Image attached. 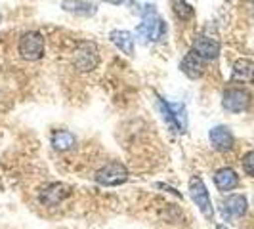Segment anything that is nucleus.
I'll use <instances>...</instances> for the list:
<instances>
[{
	"mask_svg": "<svg viewBox=\"0 0 254 229\" xmlns=\"http://www.w3.org/2000/svg\"><path fill=\"white\" fill-rule=\"evenodd\" d=\"M111 40L123 54H127V56L134 54V37H132V33H128V31H113Z\"/></svg>",
	"mask_w": 254,
	"mask_h": 229,
	"instance_id": "obj_14",
	"label": "nucleus"
},
{
	"mask_svg": "<svg viewBox=\"0 0 254 229\" xmlns=\"http://www.w3.org/2000/svg\"><path fill=\"white\" fill-rule=\"evenodd\" d=\"M64 8L67 10V12H75V13H80V15H90V13L96 12L92 4H88V2H80V0H65Z\"/></svg>",
	"mask_w": 254,
	"mask_h": 229,
	"instance_id": "obj_17",
	"label": "nucleus"
},
{
	"mask_svg": "<svg viewBox=\"0 0 254 229\" xmlns=\"http://www.w3.org/2000/svg\"><path fill=\"white\" fill-rule=\"evenodd\" d=\"M19 54H21L23 59H29V61L40 59L42 54H44V38H42V35L35 33V31L25 33L19 40Z\"/></svg>",
	"mask_w": 254,
	"mask_h": 229,
	"instance_id": "obj_4",
	"label": "nucleus"
},
{
	"mask_svg": "<svg viewBox=\"0 0 254 229\" xmlns=\"http://www.w3.org/2000/svg\"><path fill=\"white\" fill-rule=\"evenodd\" d=\"M128 179V170L125 165L121 163H109L103 168H100L96 172V181L100 185H105V187H115V185H121Z\"/></svg>",
	"mask_w": 254,
	"mask_h": 229,
	"instance_id": "obj_3",
	"label": "nucleus"
},
{
	"mask_svg": "<svg viewBox=\"0 0 254 229\" xmlns=\"http://www.w3.org/2000/svg\"><path fill=\"white\" fill-rule=\"evenodd\" d=\"M168 109L172 114V120L176 124L178 132H186L188 128V113H186V105L184 103H168Z\"/></svg>",
	"mask_w": 254,
	"mask_h": 229,
	"instance_id": "obj_15",
	"label": "nucleus"
},
{
	"mask_svg": "<svg viewBox=\"0 0 254 229\" xmlns=\"http://www.w3.org/2000/svg\"><path fill=\"white\" fill-rule=\"evenodd\" d=\"M251 103V96L249 92L243 88H229L224 92V98H222V105L224 109L229 113H243Z\"/></svg>",
	"mask_w": 254,
	"mask_h": 229,
	"instance_id": "obj_6",
	"label": "nucleus"
},
{
	"mask_svg": "<svg viewBox=\"0 0 254 229\" xmlns=\"http://www.w3.org/2000/svg\"><path fill=\"white\" fill-rule=\"evenodd\" d=\"M69 195V189L65 187V185H62V183H54V185H50L48 189H44V193L40 195V201L44 204H48V206H56V204L60 203L64 197H67Z\"/></svg>",
	"mask_w": 254,
	"mask_h": 229,
	"instance_id": "obj_13",
	"label": "nucleus"
},
{
	"mask_svg": "<svg viewBox=\"0 0 254 229\" xmlns=\"http://www.w3.org/2000/svg\"><path fill=\"white\" fill-rule=\"evenodd\" d=\"M208 138H210V143L216 151L226 153L233 147V134L229 132L228 126H214L210 130Z\"/></svg>",
	"mask_w": 254,
	"mask_h": 229,
	"instance_id": "obj_9",
	"label": "nucleus"
},
{
	"mask_svg": "<svg viewBox=\"0 0 254 229\" xmlns=\"http://www.w3.org/2000/svg\"><path fill=\"white\" fill-rule=\"evenodd\" d=\"M193 52L199 54L204 61L216 59L220 54V44L210 37H197L193 40Z\"/></svg>",
	"mask_w": 254,
	"mask_h": 229,
	"instance_id": "obj_7",
	"label": "nucleus"
},
{
	"mask_svg": "<svg viewBox=\"0 0 254 229\" xmlns=\"http://www.w3.org/2000/svg\"><path fill=\"white\" fill-rule=\"evenodd\" d=\"M136 35H138V38H140L141 42H147V40L159 42V40L165 38L166 23L157 15L153 6H145V10H143V19H141Z\"/></svg>",
	"mask_w": 254,
	"mask_h": 229,
	"instance_id": "obj_1",
	"label": "nucleus"
},
{
	"mask_svg": "<svg viewBox=\"0 0 254 229\" xmlns=\"http://www.w3.org/2000/svg\"><path fill=\"white\" fill-rule=\"evenodd\" d=\"M180 69H182L184 75H188L190 78H199V76H203V73H204V59L199 54H195V52L191 50V52H188L186 57L182 59Z\"/></svg>",
	"mask_w": 254,
	"mask_h": 229,
	"instance_id": "obj_8",
	"label": "nucleus"
},
{
	"mask_svg": "<svg viewBox=\"0 0 254 229\" xmlns=\"http://www.w3.org/2000/svg\"><path fill=\"white\" fill-rule=\"evenodd\" d=\"M249 203L243 195H229L224 201V214L229 218H241L247 214Z\"/></svg>",
	"mask_w": 254,
	"mask_h": 229,
	"instance_id": "obj_11",
	"label": "nucleus"
},
{
	"mask_svg": "<svg viewBox=\"0 0 254 229\" xmlns=\"http://www.w3.org/2000/svg\"><path fill=\"white\" fill-rule=\"evenodd\" d=\"M109 2H113V4H121V2H128V4H130L132 0H109Z\"/></svg>",
	"mask_w": 254,
	"mask_h": 229,
	"instance_id": "obj_20",
	"label": "nucleus"
},
{
	"mask_svg": "<svg viewBox=\"0 0 254 229\" xmlns=\"http://www.w3.org/2000/svg\"><path fill=\"white\" fill-rule=\"evenodd\" d=\"M231 78L235 82H254V63L251 59H237L233 63Z\"/></svg>",
	"mask_w": 254,
	"mask_h": 229,
	"instance_id": "obj_12",
	"label": "nucleus"
},
{
	"mask_svg": "<svg viewBox=\"0 0 254 229\" xmlns=\"http://www.w3.org/2000/svg\"><path fill=\"white\" fill-rule=\"evenodd\" d=\"M172 6H174L176 15L182 17V19H190L191 15H193V8H191L186 0H172Z\"/></svg>",
	"mask_w": 254,
	"mask_h": 229,
	"instance_id": "obj_18",
	"label": "nucleus"
},
{
	"mask_svg": "<svg viewBox=\"0 0 254 229\" xmlns=\"http://www.w3.org/2000/svg\"><path fill=\"white\" fill-rule=\"evenodd\" d=\"M52 145L56 149H60V151H65V149L75 145V136L71 132H67V130H60V132H56L52 136Z\"/></svg>",
	"mask_w": 254,
	"mask_h": 229,
	"instance_id": "obj_16",
	"label": "nucleus"
},
{
	"mask_svg": "<svg viewBox=\"0 0 254 229\" xmlns=\"http://www.w3.org/2000/svg\"><path fill=\"white\" fill-rule=\"evenodd\" d=\"M214 183L220 191H231L239 185V176L233 168H220L214 174Z\"/></svg>",
	"mask_w": 254,
	"mask_h": 229,
	"instance_id": "obj_10",
	"label": "nucleus"
},
{
	"mask_svg": "<svg viewBox=\"0 0 254 229\" xmlns=\"http://www.w3.org/2000/svg\"><path fill=\"white\" fill-rule=\"evenodd\" d=\"M190 195L191 199H193V203L197 204V208L201 210V214L206 220H212V216H214L212 201H210V195H208V191L204 187L203 179L199 178V176H193L190 179Z\"/></svg>",
	"mask_w": 254,
	"mask_h": 229,
	"instance_id": "obj_2",
	"label": "nucleus"
},
{
	"mask_svg": "<svg viewBox=\"0 0 254 229\" xmlns=\"http://www.w3.org/2000/svg\"><path fill=\"white\" fill-rule=\"evenodd\" d=\"M73 61H75L78 71H94V69L98 67V61H100V59H98V50H96V46H94L92 42H82V44H78Z\"/></svg>",
	"mask_w": 254,
	"mask_h": 229,
	"instance_id": "obj_5",
	"label": "nucleus"
},
{
	"mask_svg": "<svg viewBox=\"0 0 254 229\" xmlns=\"http://www.w3.org/2000/svg\"><path fill=\"white\" fill-rule=\"evenodd\" d=\"M243 170H245L249 176H253L254 178V149L253 151H249L245 157H243Z\"/></svg>",
	"mask_w": 254,
	"mask_h": 229,
	"instance_id": "obj_19",
	"label": "nucleus"
},
{
	"mask_svg": "<svg viewBox=\"0 0 254 229\" xmlns=\"http://www.w3.org/2000/svg\"><path fill=\"white\" fill-rule=\"evenodd\" d=\"M216 229H228V228H226V226H218Z\"/></svg>",
	"mask_w": 254,
	"mask_h": 229,
	"instance_id": "obj_21",
	"label": "nucleus"
}]
</instances>
